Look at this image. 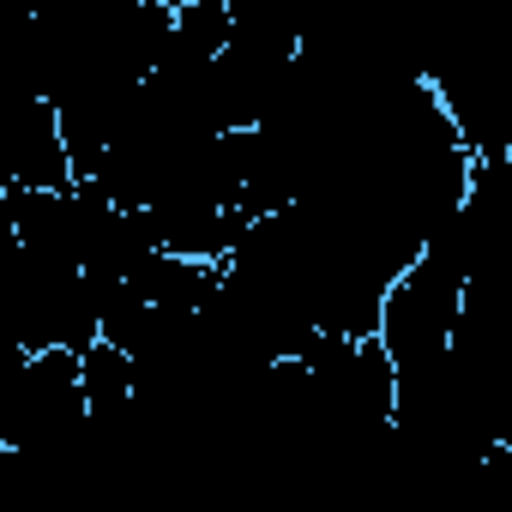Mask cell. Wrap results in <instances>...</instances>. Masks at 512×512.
Returning <instances> with one entry per match:
<instances>
[{"label": "cell", "mask_w": 512, "mask_h": 512, "mask_svg": "<svg viewBox=\"0 0 512 512\" xmlns=\"http://www.w3.org/2000/svg\"><path fill=\"white\" fill-rule=\"evenodd\" d=\"M422 79L434 85L476 163L512 157V25H488L452 49H434L422 61Z\"/></svg>", "instance_id": "6da1fadb"}, {"label": "cell", "mask_w": 512, "mask_h": 512, "mask_svg": "<svg viewBox=\"0 0 512 512\" xmlns=\"http://www.w3.org/2000/svg\"><path fill=\"white\" fill-rule=\"evenodd\" d=\"M7 308H13V344L19 356H85L103 344V296L85 272L37 260V253L13 247L7 266Z\"/></svg>", "instance_id": "7a4b0ae2"}, {"label": "cell", "mask_w": 512, "mask_h": 512, "mask_svg": "<svg viewBox=\"0 0 512 512\" xmlns=\"http://www.w3.org/2000/svg\"><path fill=\"white\" fill-rule=\"evenodd\" d=\"M464 296H470V278H464V260L446 241H434L392 284L386 314H380V344H386L398 374L428 368V362H440L452 350L458 320H464Z\"/></svg>", "instance_id": "3957f363"}, {"label": "cell", "mask_w": 512, "mask_h": 512, "mask_svg": "<svg viewBox=\"0 0 512 512\" xmlns=\"http://www.w3.org/2000/svg\"><path fill=\"white\" fill-rule=\"evenodd\" d=\"M91 422L85 398V356L49 350V356H19L13 386H7V452H49L67 446Z\"/></svg>", "instance_id": "277c9868"}, {"label": "cell", "mask_w": 512, "mask_h": 512, "mask_svg": "<svg viewBox=\"0 0 512 512\" xmlns=\"http://www.w3.org/2000/svg\"><path fill=\"white\" fill-rule=\"evenodd\" d=\"M0 217H7V235L13 247L37 253V260H55V266H73L85 272L91 253L115 217V205L91 187V181H73L67 193H25V187H7L0 193Z\"/></svg>", "instance_id": "5b68a950"}, {"label": "cell", "mask_w": 512, "mask_h": 512, "mask_svg": "<svg viewBox=\"0 0 512 512\" xmlns=\"http://www.w3.org/2000/svg\"><path fill=\"white\" fill-rule=\"evenodd\" d=\"M0 175H7V187H25V193H67V187L79 181L55 103L25 97V103L13 109L7 151H0Z\"/></svg>", "instance_id": "8992f818"}, {"label": "cell", "mask_w": 512, "mask_h": 512, "mask_svg": "<svg viewBox=\"0 0 512 512\" xmlns=\"http://www.w3.org/2000/svg\"><path fill=\"white\" fill-rule=\"evenodd\" d=\"M223 266H199V260H175V253H157V260L133 278V290L157 308V314H199L217 290Z\"/></svg>", "instance_id": "52a82bcc"}, {"label": "cell", "mask_w": 512, "mask_h": 512, "mask_svg": "<svg viewBox=\"0 0 512 512\" xmlns=\"http://www.w3.org/2000/svg\"><path fill=\"white\" fill-rule=\"evenodd\" d=\"M229 43H235V7H223V0H181L163 61H223Z\"/></svg>", "instance_id": "ba28073f"}, {"label": "cell", "mask_w": 512, "mask_h": 512, "mask_svg": "<svg viewBox=\"0 0 512 512\" xmlns=\"http://www.w3.org/2000/svg\"><path fill=\"white\" fill-rule=\"evenodd\" d=\"M85 398H91V416H121L139 404V362L115 344H97L85 350Z\"/></svg>", "instance_id": "9c48e42d"}]
</instances>
